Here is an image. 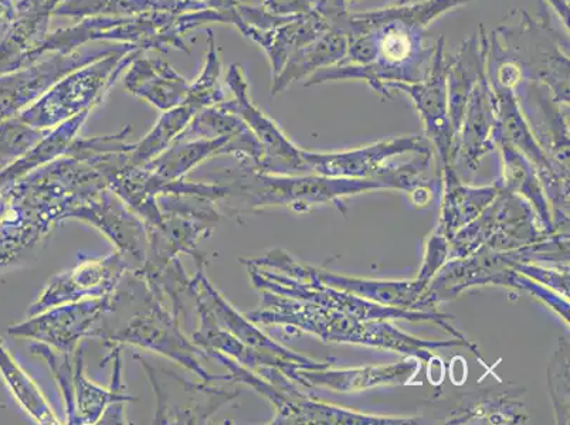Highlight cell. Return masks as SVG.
<instances>
[{
	"label": "cell",
	"mask_w": 570,
	"mask_h": 425,
	"mask_svg": "<svg viewBox=\"0 0 570 425\" xmlns=\"http://www.w3.org/2000/svg\"><path fill=\"white\" fill-rule=\"evenodd\" d=\"M229 24V18L215 9L198 12H153L122 18H86L71 28L51 33L40 46L36 60L49 53H70L90 43H116L135 46L139 50H158L168 53L170 49L190 55L184 36L205 23Z\"/></svg>",
	"instance_id": "6da1fadb"
},
{
	"label": "cell",
	"mask_w": 570,
	"mask_h": 425,
	"mask_svg": "<svg viewBox=\"0 0 570 425\" xmlns=\"http://www.w3.org/2000/svg\"><path fill=\"white\" fill-rule=\"evenodd\" d=\"M248 320L256 324L294 325L311 332L324 340L355 342L411 354L422 360L432 357L430 350L442 346L465 345V340L428 342L402 334L386 323L362 324L355 316L345 315L341 310L324 308L305 300L289 299L268 291H263L261 309L248 314Z\"/></svg>",
	"instance_id": "7a4b0ae2"
},
{
	"label": "cell",
	"mask_w": 570,
	"mask_h": 425,
	"mask_svg": "<svg viewBox=\"0 0 570 425\" xmlns=\"http://www.w3.org/2000/svg\"><path fill=\"white\" fill-rule=\"evenodd\" d=\"M142 53L135 46H127L117 53L71 71L18 117L30 127L49 129L81 112L91 111L110 92L122 71Z\"/></svg>",
	"instance_id": "3957f363"
},
{
	"label": "cell",
	"mask_w": 570,
	"mask_h": 425,
	"mask_svg": "<svg viewBox=\"0 0 570 425\" xmlns=\"http://www.w3.org/2000/svg\"><path fill=\"white\" fill-rule=\"evenodd\" d=\"M517 22L502 23L489 38L520 67L523 81L547 86L557 100L569 106V57L559 48L549 14L533 20L525 10Z\"/></svg>",
	"instance_id": "277c9868"
},
{
	"label": "cell",
	"mask_w": 570,
	"mask_h": 425,
	"mask_svg": "<svg viewBox=\"0 0 570 425\" xmlns=\"http://www.w3.org/2000/svg\"><path fill=\"white\" fill-rule=\"evenodd\" d=\"M129 45L91 43L70 53H49L35 63L0 76V121L18 117L71 71L117 53Z\"/></svg>",
	"instance_id": "5b68a950"
},
{
	"label": "cell",
	"mask_w": 570,
	"mask_h": 425,
	"mask_svg": "<svg viewBox=\"0 0 570 425\" xmlns=\"http://www.w3.org/2000/svg\"><path fill=\"white\" fill-rule=\"evenodd\" d=\"M227 85L235 98L217 103V107L240 117L256 135L263 148V160L257 169L264 174H294L307 170L308 165L304 159V150L294 147L277 123L264 116L252 102L246 72L240 65L229 67Z\"/></svg>",
	"instance_id": "8992f818"
},
{
	"label": "cell",
	"mask_w": 570,
	"mask_h": 425,
	"mask_svg": "<svg viewBox=\"0 0 570 425\" xmlns=\"http://www.w3.org/2000/svg\"><path fill=\"white\" fill-rule=\"evenodd\" d=\"M449 59L444 55V38L434 45L426 76L414 82H393L389 90L401 91L412 98L426 128V135L442 157L445 169H450L454 154V131L449 112L448 98Z\"/></svg>",
	"instance_id": "52a82bcc"
},
{
	"label": "cell",
	"mask_w": 570,
	"mask_h": 425,
	"mask_svg": "<svg viewBox=\"0 0 570 425\" xmlns=\"http://www.w3.org/2000/svg\"><path fill=\"white\" fill-rule=\"evenodd\" d=\"M151 308L141 315L135 316L126 330H119L116 335L106 336L108 340L127 342L145 349L158 352L169 359L188 367L190 372L204 378L206 382L233 380L229 376H212L202 366L199 357H205L204 352L185 339L179 330L175 316H170L158 295H153Z\"/></svg>",
	"instance_id": "ba28073f"
},
{
	"label": "cell",
	"mask_w": 570,
	"mask_h": 425,
	"mask_svg": "<svg viewBox=\"0 0 570 425\" xmlns=\"http://www.w3.org/2000/svg\"><path fill=\"white\" fill-rule=\"evenodd\" d=\"M116 309L114 294L88 298L46 309L26 323L10 328V335L38 339L55 346L60 354L70 355L79 340L91 336L92 326L102 315Z\"/></svg>",
	"instance_id": "9c48e42d"
},
{
	"label": "cell",
	"mask_w": 570,
	"mask_h": 425,
	"mask_svg": "<svg viewBox=\"0 0 570 425\" xmlns=\"http://www.w3.org/2000/svg\"><path fill=\"white\" fill-rule=\"evenodd\" d=\"M253 178L247 180L246 195L253 197L252 206L325 204L336 197L360 194L362 190L385 188L382 180L326 178V176H308V178H273L261 170H254Z\"/></svg>",
	"instance_id": "30bf717a"
},
{
	"label": "cell",
	"mask_w": 570,
	"mask_h": 425,
	"mask_svg": "<svg viewBox=\"0 0 570 425\" xmlns=\"http://www.w3.org/2000/svg\"><path fill=\"white\" fill-rule=\"evenodd\" d=\"M126 269L127 263L124 261L122 253L118 250L97 260L87 258L70 273L60 274L50 279L38 303L29 309V318L59 305L114 294Z\"/></svg>",
	"instance_id": "8fae6325"
},
{
	"label": "cell",
	"mask_w": 570,
	"mask_h": 425,
	"mask_svg": "<svg viewBox=\"0 0 570 425\" xmlns=\"http://www.w3.org/2000/svg\"><path fill=\"white\" fill-rule=\"evenodd\" d=\"M63 0H18L14 17L0 39V76L35 63L49 36V23Z\"/></svg>",
	"instance_id": "7c38bea8"
},
{
	"label": "cell",
	"mask_w": 570,
	"mask_h": 425,
	"mask_svg": "<svg viewBox=\"0 0 570 425\" xmlns=\"http://www.w3.org/2000/svg\"><path fill=\"white\" fill-rule=\"evenodd\" d=\"M404 154H430L426 139L420 137L389 139V141L373 144L371 147L341 154L304 152V159L308 169L326 178L356 179L366 178L370 175L381 176L383 162Z\"/></svg>",
	"instance_id": "4fadbf2b"
},
{
	"label": "cell",
	"mask_w": 570,
	"mask_h": 425,
	"mask_svg": "<svg viewBox=\"0 0 570 425\" xmlns=\"http://www.w3.org/2000/svg\"><path fill=\"white\" fill-rule=\"evenodd\" d=\"M191 293H194L196 300L204 305L207 313L210 314L212 318L222 329L229 332V334L243 342V344L252 347V349L302 363V365L309 367L311 370H325L330 366L328 363L309 360L307 357L293 354V352L285 349V347L274 344L262 330L254 328L246 318H243L242 315H238L233 309L232 305L216 291L214 285L207 281L202 268H199L198 276L191 279Z\"/></svg>",
	"instance_id": "5bb4252c"
},
{
	"label": "cell",
	"mask_w": 570,
	"mask_h": 425,
	"mask_svg": "<svg viewBox=\"0 0 570 425\" xmlns=\"http://www.w3.org/2000/svg\"><path fill=\"white\" fill-rule=\"evenodd\" d=\"M497 131H499V122H497L494 96L485 72V76L476 82L465 107L463 122L454 141L453 162L458 158L460 164L473 169L485 154L494 149Z\"/></svg>",
	"instance_id": "9a60e30c"
},
{
	"label": "cell",
	"mask_w": 570,
	"mask_h": 425,
	"mask_svg": "<svg viewBox=\"0 0 570 425\" xmlns=\"http://www.w3.org/2000/svg\"><path fill=\"white\" fill-rule=\"evenodd\" d=\"M331 28L330 20L317 9L295 14L276 28L268 30L245 29L240 32L253 43L261 46L272 63L273 79L279 75L289 57L303 49Z\"/></svg>",
	"instance_id": "2e32d148"
},
{
	"label": "cell",
	"mask_w": 570,
	"mask_h": 425,
	"mask_svg": "<svg viewBox=\"0 0 570 425\" xmlns=\"http://www.w3.org/2000/svg\"><path fill=\"white\" fill-rule=\"evenodd\" d=\"M487 51H489V34L485 33L484 26H480L479 33L470 36L461 43L454 56L448 57L449 112L454 141L463 122L471 92L481 77L485 76Z\"/></svg>",
	"instance_id": "e0dca14e"
},
{
	"label": "cell",
	"mask_w": 570,
	"mask_h": 425,
	"mask_svg": "<svg viewBox=\"0 0 570 425\" xmlns=\"http://www.w3.org/2000/svg\"><path fill=\"white\" fill-rule=\"evenodd\" d=\"M124 86L132 96L164 112L184 103L190 91V82L167 61L142 56L128 67Z\"/></svg>",
	"instance_id": "ac0fdd59"
},
{
	"label": "cell",
	"mask_w": 570,
	"mask_h": 425,
	"mask_svg": "<svg viewBox=\"0 0 570 425\" xmlns=\"http://www.w3.org/2000/svg\"><path fill=\"white\" fill-rule=\"evenodd\" d=\"M348 45L350 39L345 30L341 26L331 24L320 38L289 57L283 70L273 79L272 96L279 95L294 81L308 79L320 70L340 65L348 53Z\"/></svg>",
	"instance_id": "d6986e66"
},
{
	"label": "cell",
	"mask_w": 570,
	"mask_h": 425,
	"mask_svg": "<svg viewBox=\"0 0 570 425\" xmlns=\"http://www.w3.org/2000/svg\"><path fill=\"white\" fill-rule=\"evenodd\" d=\"M209 9L202 0H63L53 17L86 19L122 18L153 12H198Z\"/></svg>",
	"instance_id": "ffe728a7"
},
{
	"label": "cell",
	"mask_w": 570,
	"mask_h": 425,
	"mask_svg": "<svg viewBox=\"0 0 570 425\" xmlns=\"http://www.w3.org/2000/svg\"><path fill=\"white\" fill-rule=\"evenodd\" d=\"M419 370V363L402 362L395 366L326 372L294 370L289 377L305 386L323 385L338 392H355L382 385H404Z\"/></svg>",
	"instance_id": "44dd1931"
},
{
	"label": "cell",
	"mask_w": 570,
	"mask_h": 425,
	"mask_svg": "<svg viewBox=\"0 0 570 425\" xmlns=\"http://www.w3.org/2000/svg\"><path fill=\"white\" fill-rule=\"evenodd\" d=\"M321 283L331 285V287L348 289V291L360 294L362 297L372 298L387 305L392 308L416 307L417 304L426 305V281L412 283H375L362 281V279H352L340 276H333L328 273L315 271Z\"/></svg>",
	"instance_id": "7402d4cb"
},
{
	"label": "cell",
	"mask_w": 570,
	"mask_h": 425,
	"mask_svg": "<svg viewBox=\"0 0 570 425\" xmlns=\"http://www.w3.org/2000/svg\"><path fill=\"white\" fill-rule=\"evenodd\" d=\"M200 111V108L189 100L173 108V110L165 111L153 131L141 142L135 144L132 152H129L128 164L144 166L151 162L153 159L174 144L175 139L184 132L191 119L196 117V113Z\"/></svg>",
	"instance_id": "603a6c76"
},
{
	"label": "cell",
	"mask_w": 570,
	"mask_h": 425,
	"mask_svg": "<svg viewBox=\"0 0 570 425\" xmlns=\"http://www.w3.org/2000/svg\"><path fill=\"white\" fill-rule=\"evenodd\" d=\"M75 402L77 416L80 424H96L100 422L104 409L108 404L134 402L135 398L126 396V387L111 385V391L92 385L85 375V365H82V350H77L76 372H75Z\"/></svg>",
	"instance_id": "cb8c5ba5"
},
{
	"label": "cell",
	"mask_w": 570,
	"mask_h": 425,
	"mask_svg": "<svg viewBox=\"0 0 570 425\" xmlns=\"http://www.w3.org/2000/svg\"><path fill=\"white\" fill-rule=\"evenodd\" d=\"M0 372L3 373L14 396L30 414L36 422L40 424H60L59 418L55 416L48 402L45 401L43 394L40 393L38 386L35 385L32 378L20 369L17 362L9 356L8 352L0 345Z\"/></svg>",
	"instance_id": "d4e9b609"
},
{
	"label": "cell",
	"mask_w": 570,
	"mask_h": 425,
	"mask_svg": "<svg viewBox=\"0 0 570 425\" xmlns=\"http://www.w3.org/2000/svg\"><path fill=\"white\" fill-rule=\"evenodd\" d=\"M207 51L205 57L204 69H202L198 79L190 82V91L188 98L199 107L204 108L215 107L217 103L226 101L225 92L220 85L222 61L219 49L216 46L214 30L207 29Z\"/></svg>",
	"instance_id": "484cf974"
},
{
	"label": "cell",
	"mask_w": 570,
	"mask_h": 425,
	"mask_svg": "<svg viewBox=\"0 0 570 425\" xmlns=\"http://www.w3.org/2000/svg\"><path fill=\"white\" fill-rule=\"evenodd\" d=\"M50 131L28 126L19 117L0 121V159L20 158Z\"/></svg>",
	"instance_id": "4316f807"
},
{
	"label": "cell",
	"mask_w": 570,
	"mask_h": 425,
	"mask_svg": "<svg viewBox=\"0 0 570 425\" xmlns=\"http://www.w3.org/2000/svg\"><path fill=\"white\" fill-rule=\"evenodd\" d=\"M263 7L277 17H295L309 13L314 9L308 0H264Z\"/></svg>",
	"instance_id": "83f0119b"
},
{
	"label": "cell",
	"mask_w": 570,
	"mask_h": 425,
	"mask_svg": "<svg viewBox=\"0 0 570 425\" xmlns=\"http://www.w3.org/2000/svg\"><path fill=\"white\" fill-rule=\"evenodd\" d=\"M207 8L219 10L222 13H226L230 18V26L237 23V8L240 4V0H202Z\"/></svg>",
	"instance_id": "f1b7e54d"
},
{
	"label": "cell",
	"mask_w": 570,
	"mask_h": 425,
	"mask_svg": "<svg viewBox=\"0 0 570 425\" xmlns=\"http://www.w3.org/2000/svg\"><path fill=\"white\" fill-rule=\"evenodd\" d=\"M14 0H0V39L7 32L14 17Z\"/></svg>",
	"instance_id": "f546056e"
},
{
	"label": "cell",
	"mask_w": 570,
	"mask_h": 425,
	"mask_svg": "<svg viewBox=\"0 0 570 425\" xmlns=\"http://www.w3.org/2000/svg\"><path fill=\"white\" fill-rule=\"evenodd\" d=\"M547 3L558 13L559 19L569 29V0H547Z\"/></svg>",
	"instance_id": "4dcf8cb0"
},
{
	"label": "cell",
	"mask_w": 570,
	"mask_h": 425,
	"mask_svg": "<svg viewBox=\"0 0 570 425\" xmlns=\"http://www.w3.org/2000/svg\"><path fill=\"white\" fill-rule=\"evenodd\" d=\"M308 2H309L311 4H313V8H314V7H315V4H318V3H321V2H324V0H308ZM342 2H346V3H348V4H351V3H352V4H354V3H356V2H360V0H342Z\"/></svg>",
	"instance_id": "1f68e13d"
}]
</instances>
